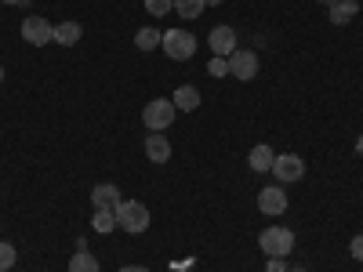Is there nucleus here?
Masks as SVG:
<instances>
[{
    "mask_svg": "<svg viewBox=\"0 0 363 272\" xmlns=\"http://www.w3.org/2000/svg\"><path fill=\"white\" fill-rule=\"evenodd\" d=\"M113 215H116V225L124 229V232H131V236H138V232L149 229V207L142 200H120L113 207Z\"/></svg>",
    "mask_w": 363,
    "mask_h": 272,
    "instance_id": "nucleus-1",
    "label": "nucleus"
},
{
    "mask_svg": "<svg viewBox=\"0 0 363 272\" xmlns=\"http://www.w3.org/2000/svg\"><path fill=\"white\" fill-rule=\"evenodd\" d=\"M258 247L265 258H291L294 251V232L284 229V225H269L262 236H258Z\"/></svg>",
    "mask_w": 363,
    "mask_h": 272,
    "instance_id": "nucleus-2",
    "label": "nucleus"
},
{
    "mask_svg": "<svg viewBox=\"0 0 363 272\" xmlns=\"http://www.w3.org/2000/svg\"><path fill=\"white\" fill-rule=\"evenodd\" d=\"M160 47L167 51V58H174V62H189V58L196 55V37L189 33V29H167Z\"/></svg>",
    "mask_w": 363,
    "mask_h": 272,
    "instance_id": "nucleus-3",
    "label": "nucleus"
},
{
    "mask_svg": "<svg viewBox=\"0 0 363 272\" xmlns=\"http://www.w3.org/2000/svg\"><path fill=\"white\" fill-rule=\"evenodd\" d=\"M174 116H178V109H174L171 98H153V102L142 109V124L149 131H167L174 124Z\"/></svg>",
    "mask_w": 363,
    "mask_h": 272,
    "instance_id": "nucleus-4",
    "label": "nucleus"
},
{
    "mask_svg": "<svg viewBox=\"0 0 363 272\" xmlns=\"http://www.w3.org/2000/svg\"><path fill=\"white\" fill-rule=\"evenodd\" d=\"M22 40L33 44V47H44V44L55 40V26L40 15H29V18H22Z\"/></svg>",
    "mask_w": 363,
    "mask_h": 272,
    "instance_id": "nucleus-5",
    "label": "nucleus"
},
{
    "mask_svg": "<svg viewBox=\"0 0 363 272\" xmlns=\"http://www.w3.org/2000/svg\"><path fill=\"white\" fill-rule=\"evenodd\" d=\"M258 69H262V62H258V55H255V51H240V47H236V51L229 55V76H236L240 84L255 80Z\"/></svg>",
    "mask_w": 363,
    "mask_h": 272,
    "instance_id": "nucleus-6",
    "label": "nucleus"
},
{
    "mask_svg": "<svg viewBox=\"0 0 363 272\" xmlns=\"http://www.w3.org/2000/svg\"><path fill=\"white\" fill-rule=\"evenodd\" d=\"M207 44H211V55L229 58L236 51V29L233 26H215V29H211V37H207Z\"/></svg>",
    "mask_w": 363,
    "mask_h": 272,
    "instance_id": "nucleus-7",
    "label": "nucleus"
},
{
    "mask_svg": "<svg viewBox=\"0 0 363 272\" xmlns=\"http://www.w3.org/2000/svg\"><path fill=\"white\" fill-rule=\"evenodd\" d=\"M258 210H262V215H272V218L284 215V210H287V193L280 186H265L258 193Z\"/></svg>",
    "mask_w": 363,
    "mask_h": 272,
    "instance_id": "nucleus-8",
    "label": "nucleus"
},
{
    "mask_svg": "<svg viewBox=\"0 0 363 272\" xmlns=\"http://www.w3.org/2000/svg\"><path fill=\"white\" fill-rule=\"evenodd\" d=\"M272 174H277L280 181H298L301 174H306V164H301V157H294V153H280L277 160H272Z\"/></svg>",
    "mask_w": 363,
    "mask_h": 272,
    "instance_id": "nucleus-9",
    "label": "nucleus"
},
{
    "mask_svg": "<svg viewBox=\"0 0 363 272\" xmlns=\"http://www.w3.org/2000/svg\"><path fill=\"white\" fill-rule=\"evenodd\" d=\"M145 157L153 160V164H167L171 160V142L160 131H149L145 135Z\"/></svg>",
    "mask_w": 363,
    "mask_h": 272,
    "instance_id": "nucleus-10",
    "label": "nucleus"
},
{
    "mask_svg": "<svg viewBox=\"0 0 363 272\" xmlns=\"http://www.w3.org/2000/svg\"><path fill=\"white\" fill-rule=\"evenodd\" d=\"M120 200L124 196H120V189L113 186V181H102V186L91 189V203H95V210H113Z\"/></svg>",
    "mask_w": 363,
    "mask_h": 272,
    "instance_id": "nucleus-11",
    "label": "nucleus"
},
{
    "mask_svg": "<svg viewBox=\"0 0 363 272\" xmlns=\"http://www.w3.org/2000/svg\"><path fill=\"white\" fill-rule=\"evenodd\" d=\"M272 160H277V153H272V149H269L265 142H262V145H255L251 153H247V167H251V171H258V174H262V171H272Z\"/></svg>",
    "mask_w": 363,
    "mask_h": 272,
    "instance_id": "nucleus-12",
    "label": "nucleus"
},
{
    "mask_svg": "<svg viewBox=\"0 0 363 272\" xmlns=\"http://www.w3.org/2000/svg\"><path fill=\"white\" fill-rule=\"evenodd\" d=\"M327 11H330V22L335 26H345L359 15V0H338V4H330Z\"/></svg>",
    "mask_w": 363,
    "mask_h": 272,
    "instance_id": "nucleus-13",
    "label": "nucleus"
},
{
    "mask_svg": "<svg viewBox=\"0 0 363 272\" xmlns=\"http://www.w3.org/2000/svg\"><path fill=\"white\" fill-rule=\"evenodd\" d=\"M174 109H182V113H193V109H200V91L196 87H189V84H182L178 91H174Z\"/></svg>",
    "mask_w": 363,
    "mask_h": 272,
    "instance_id": "nucleus-14",
    "label": "nucleus"
},
{
    "mask_svg": "<svg viewBox=\"0 0 363 272\" xmlns=\"http://www.w3.org/2000/svg\"><path fill=\"white\" fill-rule=\"evenodd\" d=\"M80 37H84L80 22H58V26H55V44H62V47H73Z\"/></svg>",
    "mask_w": 363,
    "mask_h": 272,
    "instance_id": "nucleus-15",
    "label": "nucleus"
},
{
    "mask_svg": "<svg viewBox=\"0 0 363 272\" xmlns=\"http://www.w3.org/2000/svg\"><path fill=\"white\" fill-rule=\"evenodd\" d=\"M160 40H164V33H157L153 26H145V29L135 33V47L138 51H153V47H160Z\"/></svg>",
    "mask_w": 363,
    "mask_h": 272,
    "instance_id": "nucleus-16",
    "label": "nucleus"
},
{
    "mask_svg": "<svg viewBox=\"0 0 363 272\" xmlns=\"http://www.w3.org/2000/svg\"><path fill=\"white\" fill-rule=\"evenodd\" d=\"M69 272H102V268H99L95 254H87V251H77V254L69 258Z\"/></svg>",
    "mask_w": 363,
    "mask_h": 272,
    "instance_id": "nucleus-17",
    "label": "nucleus"
},
{
    "mask_svg": "<svg viewBox=\"0 0 363 272\" xmlns=\"http://www.w3.org/2000/svg\"><path fill=\"white\" fill-rule=\"evenodd\" d=\"M203 8H207V0H174V11L182 18H200Z\"/></svg>",
    "mask_w": 363,
    "mask_h": 272,
    "instance_id": "nucleus-18",
    "label": "nucleus"
},
{
    "mask_svg": "<svg viewBox=\"0 0 363 272\" xmlns=\"http://www.w3.org/2000/svg\"><path fill=\"white\" fill-rule=\"evenodd\" d=\"M91 225H95V232H102V236H109L113 229H120L113 210H95V218H91Z\"/></svg>",
    "mask_w": 363,
    "mask_h": 272,
    "instance_id": "nucleus-19",
    "label": "nucleus"
},
{
    "mask_svg": "<svg viewBox=\"0 0 363 272\" xmlns=\"http://www.w3.org/2000/svg\"><path fill=\"white\" fill-rule=\"evenodd\" d=\"M145 11L153 18H164L167 11H174V0H145Z\"/></svg>",
    "mask_w": 363,
    "mask_h": 272,
    "instance_id": "nucleus-20",
    "label": "nucleus"
},
{
    "mask_svg": "<svg viewBox=\"0 0 363 272\" xmlns=\"http://www.w3.org/2000/svg\"><path fill=\"white\" fill-rule=\"evenodd\" d=\"M15 258H18V254H15V247L0 239V272H8V268L15 265Z\"/></svg>",
    "mask_w": 363,
    "mask_h": 272,
    "instance_id": "nucleus-21",
    "label": "nucleus"
},
{
    "mask_svg": "<svg viewBox=\"0 0 363 272\" xmlns=\"http://www.w3.org/2000/svg\"><path fill=\"white\" fill-rule=\"evenodd\" d=\"M207 73H211V76H229V58H218V55H215V58L207 62Z\"/></svg>",
    "mask_w": 363,
    "mask_h": 272,
    "instance_id": "nucleus-22",
    "label": "nucleus"
},
{
    "mask_svg": "<svg viewBox=\"0 0 363 272\" xmlns=\"http://www.w3.org/2000/svg\"><path fill=\"white\" fill-rule=\"evenodd\" d=\"M291 265H287V258H269V265H265V272H287Z\"/></svg>",
    "mask_w": 363,
    "mask_h": 272,
    "instance_id": "nucleus-23",
    "label": "nucleus"
},
{
    "mask_svg": "<svg viewBox=\"0 0 363 272\" xmlns=\"http://www.w3.org/2000/svg\"><path fill=\"white\" fill-rule=\"evenodd\" d=\"M349 254L356 261H363V236H352V244H349Z\"/></svg>",
    "mask_w": 363,
    "mask_h": 272,
    "instance_id": "nucleus-24",
    "label": "nucleus"
},
{
    "mask_svg": "<svg viewBox=\"0 0 363 272\" xmlns=\"http://www.w3.org/2000/svg\"><path fill=\"white\" fill-rule=\"evenodd\" d=\"M120 272H149V268H145V265H124Z\"/></svg>",
    "mask_w": 363,
    "mask_h": 272,
    "instance_id": "nucleus-25",
    "label": "nucleus"
},
{
    "mask_svg": "<svg viewBox=\"0 0 363 272\" xmlns=\"http://www.w3.org/2000/svg\"><path fill=\"white\" fill-rule=\"evenodd\" d=\"M207 4H211V8H218V4H222V0H207Z\"/></svg>",
    "mask_w": 363,
    "mask_h": 272,
    "instance_id": "nucleus-26",
    "label": "nucleus"
},
{
    "mask_svg": "<svg viewBox=\"0 0 363 272\" xmlns=\"http://www.w3.org/2000/svg\"><path fill=\"white\" fill-rule=\"evenodd\" d=\"M320 4H327V8H330V4H338V0H320Z\"/></svg>",
    "mask_w": 363,
    "mask_h": 272,
    "instance_id": "nucleus-27",
    "label": "nucleus"
},
{
    "mask_svg": "<svg viewBox=\"0 0 363 272\" xmlns=\"http://www.w3.org/2000/svg\"><path fill=\"white\" fill-rule=\"evenodd\" d=\"M4 4H22V0H4Z\"/></svg>",
    "mask_w": 363,
    "mask_h": 272,
    "instance_id": "nucleus-28",
    "label": "nucleus"
},
{
    "mask_svg": "<svg viewBox=\"0 0 363 272\" xmlns=\"http://www.w3.org/2000/svg\"><path fill=\"white\" fill-rule=\"evenodd\" d=\"M287 272H306V268H287Z\"/></svg>",
    "mask_w": 363,
    "mask_h": 272,
    "instance_id": "nucleus-29",
    "label": "nucleus"
}]
</instances>
